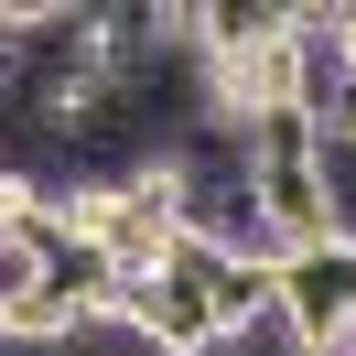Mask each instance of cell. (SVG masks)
<instances>
[{
  "label": "cell",
  "mask_w": 356,
  "mask_h": 356,
  "mask_svg": "<svg viewBox=\"0 0 356 356\" xmlns=\"http://www.w3.org/2000/svg\"><path fill=\"white\" fill-rule=\"evenodd\" d=\"M270 313L291 356H356V238L270 259Z\"/></svg>",
  "instance_id": "cell-1"
},
{
  "label": "cell",
  "mask_w": 356,
  "mask_h": 356,
  "mask_svg": "<svg viewBox=\"0 0 356 356\" xmlns=\"http://www.w3.org/2000/svg\"><path fill=\"white\" fill-rule=\"evenodd\" d=\"M108 324L130 334L140 356H216V346H227L216 302H205V281H195L184 259H162V270H130V281L108 291Z\"/></svg>",
  "instance_id": "cell-2"
},
{
  "label": "cell",
  "mask_w": 356,
  "mask_h": 356,
  "mask_svg": "<svg viewBox=\"0 0 356 356\" xmlns=\"http://www.w3.org/2000/svg\"><path fill=\"white\" fill-rule=\"evenodd\" d=\"M248 184H259V227H270V248H324V238H346V216H334V184H324V152L313 162H248Z\"/></svg>",
  "instance_id": "cell-3"
},
{
  "label": "cell",
  "mask_w": 356,
  "mask_h": 356,
  "mask_svg": "<svg viewBox=\"0 0 356 356\" xmlns=\"http://www.w3.org/2000/svg\"><path fill=\"white\" fill-rule=\"evenodd\" d=\"M270 33H291V0H205L195 11V65L205 54H248Z\"/></svg>",
  "instance_id": "cell-4"
},
{
  "label": "cell",
  "mask_w": 356,
  "mask_h": 356,
  "mask_svg": "<svg viewBox=\"0 0 356 356\" xmlns=\"http://www.w3.org/2000/svg\"><path fill=\"white\" fill-rule=\"evenodd\" d=\"M76 334H87V324H76L65 291H44V270H33V281L0 302V346H76Z\"/></svg>",
  "instance_id": "cell-5"
}]
</instances>
